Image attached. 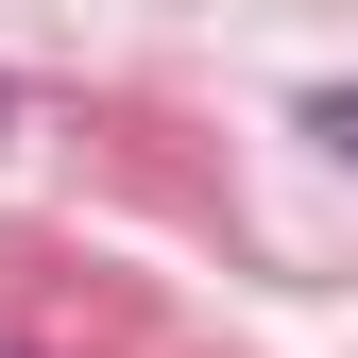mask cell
<instances>
[{
    "instance_id": "obj_1",
    "label": "cell",
    "mask_w": 358,
    "mask_h": 358,
    "mask_svg": "<svg viewBox=\"0 0 358 358\" xmlns=\"http://www.w3.org/2000/svg\"><path fill=\"white\" fill-rule=\"evenodd\" d=\"M307 137H324V154L358 171V85H307Z\"/></svg>"
}]
</instances>
